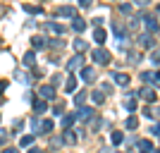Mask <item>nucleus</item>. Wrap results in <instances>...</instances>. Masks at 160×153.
<instances>
[{
	"label": "nucleus",
	"instance_id": "f257e3e1",
	"mask_svg": "<svg viewBox=\"0 0 160 153\" xmlns=\"http://www.w3.org/2000/svg\"><path fill=\"white\" fill-rule=\"evenodd\" d=\"M93 62H98V65H108V62H110V53H108L105 48H96V50H93Z\"/></svg>",
	"mask_w": 160,
	"mask_h": 153
},
{
	"label": "nucleus",
	"instance_id": "f03ea898",
	"mask_svg": "<svg viewBox=\"0 0 160 153\" xmlns=\"http://www.w3.org/2000/svg\"><path fill=\"white\" fill-rule=\"evenodd\" d=\"M38 96L43 100H53L55 98V86H41L38 89Z\"/></svg>",
	"mask_w": 160,
	"mask_h": 153
},
{
	"label": "nucleus",
	"instance_id": "7ed1b4c3",
	"mask_svg": "<svg viewBox=\"0 0 160 153\" xmlns=\"http://www.w3.org/2000/svg\"><path fill=\"white\" fill-rule=\"evenodd\" d=\"M136 96H141V98L146 100V103H155V98H158V96H155V91H153V89H141V91L136 93Z\"/></svg>",
	"mask_w": 160,
	"mask_h": 153
},
{
	"label": "nucleus",
	"instance_id": "20e7f679",
	"mask_svg": "<svg viewBox=\"0 0 160 153\" xmlns=\"http://www.w3.org/2000/svg\"><path fill=\"white\" fill-rule=\"evenodd\" d=\"M81 79L86 84H93L96 81V74H93V67H81Z\"/></svg>",
	"mask_w": 160,
	"mask_h": 153
},
{
	"label": "nucleus",
	"instance_id": "39448f33",
	"mask_svg": "<svg viewBox=\"0 0 160 153\" xmlns=\"http://www.w3.org/2000/svg\"><path fill=\"white\" fill-rule=\"evenodd\" d=\"M112 81H115V84H120V86H127V84H129V74L115 72V74H112Z\"/></svg>",
	"mask_w": 160,
	"mask_h": 153
},
{
	"label": "nucleus",
	"instance_id": "423d86ee",
	"mask_svg": "<svg viewBox=\"0 0 160 153\" xmlns=\"http://www.w3.org/2000/svg\"><path fill=\"white\" fill-rule=\"evenodd\" d=\"M105 38H108V33H105V29H100V27H96V31H93V41L98 43V46H103L105 43Z\"/></svg>",
	"mask_w": 160,
	"mask_h": 153
},
{
	"label": "nucleus",
	"instance_id": "0eeeda50",
	"mask_svg": "<svg viewBox=\"0 0 160 153\" xmlns=\"http://www.w3.org/2000/svg\"><path fill=\"white\" fill-rule=\"evenodd\" d=\"M77 117H79V120H91V117H93V108H84V105H79V113H77Z\"/></svg>",
	"mask_w": 160,
	"mask_h": 153
},
{
	"label": "nucleus",
	"instance_id": "6e6552de",
	"mask_svg": "<svg viewBox=\"0 0 160 153\" xmlns=\"http://www.w3.org/2000/svg\"><path fill=\"white\" fill-rule=\"evenodd\" d=\"M81 62H84V55H74L72 60L67 62V72H72V69H77V67H81Z\"/></svg>",
	"mask_w": 160,
	"mask_h": 153
},
{
	"label": "nucleus",
	"instance_id": "1a4fd4ad",
	"mask_svg": "<svg viewBox=\"0 0 160 153\" xmlns=\"http://www.w3.org/2000/svg\"><path fill=\"white\" fill-rule=\"evenodd\" d=\"M53 122H50V120H43V122H41V125H38V129H36V134H38V132H43V134H50V132H53Z\"/></svg>",
	"mask_w": 160,
	"mask_h": 153
},
{
	"label": "nucleus",
	"instance_id": "9d476101",
	"mask_svg": "<svg viewBox=\"0 0 160 153\" xmlns=\"http://www.w3.org/2000/svg\"><path fill=\"white\" fill-rule=\"evenodd\" d=\"M139 43L143 48H153V36H151V33H141V36H139Z\"/></svg>",
	"mask_w": 160,
	"mask_h": 153
},
{
	"label": "nucleus",
	"instance_id": "9b49d317",
	"mask_svg": "<svg viewBox=\"0 0 160 153\" xmlns=\"http://www.w3.org/2000/svg\"><path fill=\"white\" fill-rule=\"evenodd\" d=\"M112 31H115V36H117V38H124V36H127V29L122 27L120 22H112Z\"/></svg>",
	"mask_w": 160,
	"mask_h": 153
},
{
	"label": "nucleus",
	"instance_id": "f8f14e48",
	"mask_svg": "<svg viewBox=\"0 0 160 153\" xmlns=\"http://www.w3.org/2000/svg\"><path fill=\"white\" fill-rule=\"evenodd\" d=\"M136 93H129V98L124 100V110H129V113H134L136 110V98H134Z\"/></svg>",
	"mask_w": 160,
	"mask_h": 153
},
{
	"label": "nucleus",
	"instance_id": "ddd939ff",
	"mask_svg": "<svg viewBox=\"0 0 160 153\" xmlns=\"http://www.w3.org/2000/svg\"><path fill=\"white\" fill-rule=\"evenodd\" d=\"M136 146H139V151H141V153H151V151H153V144H151L148 139H141Z\"/></svg>",
	"mask_w": 160,
	"mask_h": 153
},
{
	"label": "nucleus",
	"instance_id": "4468645a",
	"mask_svg": "<svg viewBox=\"0 0 160 153\" xmlns=\"http://www.w3.org/2000/svg\"><path fill=\"white\" fill-rule=\"evenodd\" d=\"M143 24H146V29H148L151 33H153V31H158V29H160V24L153 19V17H146V19H143Z\"/></svg>",
	"mask_w": 160,
	"mask_h": 153
},
{
	"label": "nucleus",
	"instance_id": "2eb2a0df",
	"mask_svg": "<svg viewBox=\"0 0 160 153\" xmlns=\"http://www.w3.org/2000/svg\"><path fill=\"white\" fill-rule=\"evenodd\" d=\"M46 29H48V31H53V33H65V31H67V29L62 27V24H55V22L46 24Z\"/></svg>",
	"mask_w": 160,
	"mask_h": 153
},
{
	"label": "nucleus",
	"instance_id": "dca6fc26",
	"mask_svg": "<svg viewBox=\"0 0 160 153\" xmlns=\"http://www.w3.org/2000/svg\"><path fill=\"white\" fill-rule=\"evenodd\" d=\"M72 29H74V31H84V29H86V22L79 19V17H74V19H72Z\"/></svg>",
	"mask_w": 160,
	"mask_h": 153
},
{
	"label": "nucleus",
	"instance_id": "f3484780",
	"mask_svg": "<svg viewBox=\"0 0 160 153\" xmlns=\"http://www.w3.org/2000/svg\"><path fill=\"white\" fill-rule=\"evenodd\" d=\"M91 100H93L96 105H98V103H103V100H105V93L100 91V89H96V91L91 93Z\"/></svg>",
	"mask_w": 160,
	"mask_h": 153
},
{
	"label": "nucleus",
	"instance_id": "a211bd4d",
	"mask_svg": "<svg viewBox=\"0 0 160 153\" xmlns=\"http://www.w3.org/2000/svg\"><path fill=\"white\" fill-rule=\"evenodd\" d=\"M110 141H112V146H120L122 141H124V134L122 132H112L110 134Z\"/></svg>",
	"mask_w": 160,
	"mask_h": 153
},
{
	"label": "nucleus",
	"instance_id": "6ab92c4d",
	"mask_svg": "<svg viewBox=\"0 0 160 153\" xmlns=\"http://www.w3.org/2000/svg\"><path fill=\"white\" fill-rule=\"evenodd\" d=\"M58 14H60V17H72V19H74V17H77V14H74V7H60V10H58Z\"/></svg>",
	"mask_w": 160,
	"mask_h": 153
},
{
	"label": "nucleus",
	"instance_id": "aec40b11",
	"mask_svg": "<svg viewBox=\"0 0 160 153\" xmlns=\"http://www.w3.org/2000/svg\"><path fill=\"white\" fill-rule=\"evenodd\" d=\"M74 120H77V115H67V117H62V127H65V129H72V125H74Z\"/></svg>",
	"mask_w": 160,
	"mask_h": 153
},
{
	"label": "nucleus",
	"instance_id": "412c9836",
	"mask_svg": "<svg viewBox=\"0 0 160 153\" xmlns=\"http://www.w3.org/2000/svg\"><path fill=\"white\" fill-rule=\"evenodd\" d=\"M74 89H77V79H74V77H67V81H65V91H67V93H72Z\"/></svg>",
	"mask_w": 160,
	"mask_h": 153
},
{
	"label": "nucleus",
	"instance_id": "4be33fe9",
	"mask_svg": "<svg viewBox=\"0 0 160 153\" xmlns=\"http://www.w3.org/2000/svg\"><path fill=\"white\" fill-rule=\"evenodd\" d=\"M124 127H127L129 132H132V129H136V127H139V120H136V117H134V115H132V117H127V122H124Z\"/></svg>",
	"mask_w": 160,
	"mask_h": 153
},
{
	"label": "nucleus",
	"instance_id": "5701e85b",
	"mask_svg": "<svg viewBox=\"0 0 160 153\" xmlns=\"http://www.w3.org/2000/svg\"><path fill=\"white\" fill-rule=\"evenodd\" d=\"M24 65H27V67H33V65H36V55H33V53H27V55H24Z\"/></svg>",
	"mask_w": 160,
	"mask_h": 153
},
{
	"label": "nucleus",
	"instance_id": "b1692460",
	"mask_svg": "<svg viewBox=\"0 0 160 153\" xmlns=\"http://www.w3.org/2000/svg\"><path fill=\"white\" fill-rule=\"evenodd\" d=\"M31 103H33V110H36V113H43V110H46V103H43V100H31Z\"/></svg>",
	"mask_w": 160,
	"mask_h": 153
},
{
	"label": "nucleus",
	"instance_id": "393cba45",
	"mask_svg": "<svg viewBox=\"0 0 160 153\" xmlns=\"http://www.w3.org/2000/svg\"><path fill=\"white\" fill-rule=\"evenodd\" d=\"M141 81L143 84H153V72H141Z\"/></svg>",
	"mask_w": 160,
	"mask_h": 153
},
{
	"label": "nucleus",
	"instance_id": "a878e982",
	"mask_svg": "<svg viewBox=\"0 0 160 153\" xmlns=\"http://www.w3.org/2000/svg\"><path fill=\"white\" fill-rule=\"evenodd\" d=\"M19 144H22L24 148H27V146H31V144H33V134H27V136H22V141H19Z\"/></svg>",
	"mask_w": 160,
	"mask_h": 153
},
{
	"label": "nucleus",
	"instance_id": "bb28decb",
	"mask_svg": "<svg viewBox=\"0 0 160 153\" xmlns=\"http://www.w3.org/2000/svg\"><path fill=\"white\" fill-rule=\"evenodd\" d=\"M77 105H84V100H86V91H81V93H77Z\"/></svg>",
	"mask_w": 160,
	"mask_h": 153
},
{
	"label": "nucleus",
	"instance_id": "cd10ccee",
	"mask_svg": "<svg viewBox=\"0 0 160 153\" xmlns=\"http://www.w3.org/2000/svg\"><path fill=\"white\" fill-rule=\"evenodd\" d=\"M33 48H43V38H41V36H33Z\"/></svg>",
	"mask_w": 160,
	"mask_h": 153
},
{
	"label": "nucleus",
	"instance_id": "c85d7f7f",
	"mask_svg": "<svg viewBox=\"0 0 160 153\" xmlns=\"http://www.w3.org/2000/svg\"><path fill=\"white\" fill-rule=\"evenodd\" d=\"M24 10H27V12H31V14H38V12H41V7H33V5H24Z\"/></svg>",
	"mask_w": 160,
	"mask_h": 153
},
{
	"label": "nucleus",
	"instance_id": "c756f323",
	"mask_svg": "<svg viewBox=\"0 0 160 153\" xmlns=\"http://www.w3.org/2000/svg\"><path fill=\"white\" fill-rule=\"evenodd\" d=\"M74 48H77V50H84V48H86V43H84L81 38H77V41H74Z\"/></svg>",
	"mask_w": 160,
	"mask_h": 153
},
{
	"label": "nucleus",
	"instance_id": "7c9ffc66",
	"mask_svg": "<svg viewBox=\"0 0 160 153\" xmlns=\"http://www.w3.org/2000/svg\"><path fill=\"white\" fill-rule=\"evenodd\" d=\"M151 134H155V136H160V122H158V125H153V127H151Z\"/></svg>",
	"mask_w": 160,
	"mask_h": 153
},
{
	"label": "nucleus",
	"instance_id": "2f4dec72",
	"mask_svg": "<svg viewBox=\"0 0 160 153\" xmlns=\"http://www.w3.org/2000/svg\"><path fill=\"white\" fill-rule=\"evenodd\" d=\"M120 12H124V14H129V12H132V7H129V5H120Z\"/></svg>",
	"mask_w": 160,
	"mask_h": 153
},
{
	"label": "nucleus",
	"instance_id": "473e14b6",
	"mask_svg": "<svg viewBox=\"0 0 160 153\" xmlns=\"http://www.w3.org/2000/svg\"><path fill=\"white\" fill-rule=\"evenodd\" d=\"M134 3H136V5H139V7H143V5H148L151 0H134Z\"/></svg>",
	"mask_w": 160,
	"mask_h": 153
},
{
	"label": "nucleus",
	"instance_id": "72a5a7b5",
	"mask_svg": "<svg viewBox=\"0 0 160 153\" xmlns=\"http://www.w3.org/2000/svg\"><path fill=\"white\" fill-rule=\"evenodd\" d=\"M79 5L81 7H91V0H79Z\"/></svg>",
	"mask_w": 160,
	"mask_h": 153
},
{
	"label": "nucleus",
	"instance_id": "f704fd0d",
	"mask_svg": "<svg viewBox=\"0 0 160 153\" xmlns=\"http://www.w3.org/2000/svg\"><path fill=\"white\" fill-rule=\"evenodd\" d=\"M7 141V132H0V144H5Z\"/></svg>",
	"mask_w": 160,
	"mask_h": 153
},
{
	"label": "nucleus",
	"instance_id": "c9c22d12",
	"mask_svg": "<svg viewBox=\"0 0 160 153\" xmlns=\"http://www.w3.org/2000/svg\"><path fill=\"white\" fill-rule=\"evenodd\" d=\"M2 153H19V151H17V148H5Z\"/></svg>",
	"mask_w": 160,
	"mask_h": 153
},
{
	"label": "nucleus",
	"instance_id": "e433bc0d",
	"mask_svg": "<svg viewBox=\"0 0 160 153\" xmlns=\"http://www.w3.org/2000/svg\"><path fill=\"white\" fill-rule=\"evenodd\" d=\"M5 86H7V81H0V93L5 91Z\"/></svg>",
	"mask_w": 160,
	"mask_h": 153
},
{
	"label": "nucleus",
	"instance_id": "4c0bfd02",
	"mask_svg": "<svg viewBox=\"0 0 160 153\" xmlns=\"http://www.w3.org/2000/svg\"><path fill=\"white\" fill-rule=\"evenodd\" d=\"M29 153H43L41 148H29Z\"/></svg>",
	"mask_w": 160,
	"mask_h": 153
},
{
	"label": "nucleus",
	"instance_id": "58836bf2",
	"mask_svg": "<svg viewBox=\"0 0 160 153\" xmlns=\"http://www.w3.org/2000/svg\"><path fill=\"white\" fill-rule=\"evenodd\" d=\"M100 153H115V151H112V148H103Z\"/></svg>",
	"mask_w": 160,
	"mask_h": 153
},
{
	"label": "nucleus",
	"instance_id": "ea45409f",
	"mask_svg": "<svg viewBox=\"0 0 160 153\" xmlns=\"http://www.w3.org/2000/svg\"><path fill=\"white\" fill-rule=\"evenodd\" d=\"M158 14H160V5H158Z\"/></svg>",
	"mask_w": 160,
	"mask_h": 153
},
{
	"label": "nucleus",
	"instance_id": "a19ab883",
	"mask_svg": "<svg viewBox=\"0 0 160 153\" xmlns=\"http://www.w3.org/2000/svg\"><path fill=\"white\" fill-rule=\"evenodd\" d=\"M158 115H160V108H158Z\"/></svg>",
	"mask_w": 160,
	"mask_h": 153
}]
</instances>
